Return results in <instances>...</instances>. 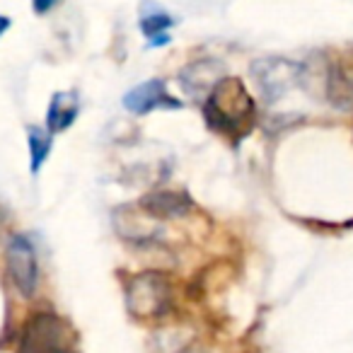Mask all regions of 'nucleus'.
Masks as SVG:
<instances>
[{
  "label": "nucleus",
  "mask_w": 353,
  "mask_h": 353,
  "mask_svg": "<svg viewBox=\"0 0 353 353\" xmlns=\"http://www.w3.org/2000/svg\"><path fill=\"white\" fill-rule=\"evenodd\" d=\"M203 114L213 131L242 138L256 121V104L240 78L225 75L203 102Z\"/></svg>",
  "instance_id": "nucleus-1"
},
{
  "label": "nucleus",
  "mask_w": 353,
  "mask_h": 353,
  "mask_svg": "<svg viewBox=\"0 0 353 353\" xmlns=\"http://www.w3.org/2000/svg\"><path fill=\"white\" fill-rule=\"evenodd\" d=\"M172 281L162 271H143L126 283V310L138 319H155L172 307Z\"/></svg>",
  "instance_id": "nucleus-2"
},
{
  "label": "nucleus",
  "mask_w": 353,
  "mask_h": 353,
  "mask_svg": "<svg viewBox=\"0 0 353 353\" xmlns=\"http://www.w3.org/2000/svg\"><path fill=\"white\" fill-rule=\"evenodd\" d=\"M17 353H78L75 334L59 314L39 312L22 329Z\"/></svg>",
  "instance_id": "nucleus-3"
},
{
  "label": "nucleus",
  "mask_w": 353,
  "mask_h": 353,
  "mask_svg": "<svg viewBox=\"0 0 353 353\" xmlns=\"http://www.w3.org/2000/svg\"><path fill=\"white\" fill-rule=\"evenodd\" d=\"M300 73H303V63H295L288 59H259L252 63V75L256 80L261 97L266 102H276L283 94H288L293 88L300 85Z\"/></svg>",
  "instance_id": "nucleus-4"
},
{
  "label": "nucleus",
  "mask_w": 353,
  "mask_h": 353,
  "mask_svg": "<svg viewBox=\"0 0 353 353\" xmlns=\"http://www.w3.org/2000/svg\"><path fill=\"white\" fill-rule=\"evenodd\" d=\"M6 266L15 288L25 298H32L37 293V285H39V261H37V252L34 245L30 242V237L15 235L8 242Z\"/></svg>",
  "instance_id": "nucleus-5"
},
{
  "label": "nucleus",
  "mask_w": 353,
  "mask_h": 353,
  "mask_svg": "<svg viewBox=\"0 0 353 353\" xmlns=\"http://www.w3.org/2000/svg\"><path fill=\"white\" fill-rule=\"evenodd\" d=\"M225 78V65L216 59H199L182 68L179 73V85L182 90L194 99L206 102L208 94L216 90V85Z\"/></svg>",
  "instance_id": "nucleus-6"
},
{
  "label": "nucleus",
  "mask_w": 353,
  "mask_h": 353,
  "mask_svg": "<svg viewBox=\"0 0 353 353\" xmlns=\"http://www.w3.org/2000/svg\"><path fill=\"white\" fill-rule=\"evenodd\" d=\"M114 225H117V232L123 240L141 242V245L155 240L157 232H160V225H157L155 218L148 216L138 203L117 208L114 211Z\"/></svg>",
  "instance_id": "nucleus-7"
},
{
  "label": "nucleus",
  "mask_w": 353,
  "mask_h": 353,
  "mask_svg": "<svg viewBox=\"0 0 353 353\" xmlns=\"http://www.w3.org/2000/svg\"><path fill=\"white\" fill-rule=\"evenodd\" d=\"M123 107L133 114H148L160 107H179V102H174V99L167 94L165 80L152 78V80H145V83L136 85L133 90H128L126 97H123Z\"/></svg>",
  "instance_id": "nucleus-8"
},
{
  "label": "nucleus",
  "mask_w": 353,
  "mask_h": 353,
  "mask_svg": "<svg viewBox=\"0 0 353 353\" xmlns=\"http://www.w3.org/2000/svg\"><path fill=\"white\" fill-rule=\"evenodd\" d=\"M138 206L155 221L165 218H184L194 211V201L184 192H152L138 201Z\"/></svg>",
  "instance_id": "nucleus-9"
},
{
  "label": "nucleus",
  "mask_w": 353,
  "mask_h": 353,
  "mask_svg": "<svg viewBox=\"0 0 353 353\" xmlns=\"http://www.w3.org/2000/svg\"><path fill=\"white\" fill-rule=\"evenodd\" d=\"M327 97L339 107H343V104H348L353 99V54L329 61Z\"/></svg>",
  "instance_id": "nucleus-10"
},
{
  "label": "nucleus",
  "mask_w": 353,
  "mask_h": 353,
  "mask_svg": "<svg viewBox=\"0 0 353 353\" xmlns=\"http://www.w3.org/2000/svg\"><path fill=\"white\" fill-rule=\"evenodd\" d=\"M80 112V97L78 92H56L54 99L49 104V117H46V123H49V131H65L70 123L75 121Z\"/></svg>",
  "instance_id": "nucleus-11"
},
{
  "label": "nucleus",
  "mask_w": 353,
  "mask_h": 353,
  "mask_svg": "<svg viewBox=\"0 0 353 353\" xmlns=\"http://www.w3.org/2000/svg\"><path fill=\"white\" fill-rule=\"evenodd\" d=\"M30 133V150H32V172H39V167L44 165V160L49 157L51 145H54V138H51L49 128H41V126H30L27 128Z\"/></svg>",
  "instance_id": "nucleus-12"
},
{
  "label": "nucleus",
  "mask_w": 353,
  "mask_h": 353,
  "mask_svg": "<svg viewBox=\"0 0 353 353\" xmlns=\"http://www.w3.org/2000/svg\"><path fill=\"white\" fill-rule=\"evenodd\" d=\"M172 17L165 15V12H152V15H145L141 20V30L143 34L150 39L152 46H162V44H170V34H167V27H172Z\"/></svg>",
  "instance_id": "nucleus-13"
},
{
  "label": "nucleus",
  "mask_w": 353,
  "mask_h": 353,
  "mask_svg": "<svg viewBox=\"0 0 353 353\" xmlns=\"http://www.w3.org/2000/svg\"><path fill=\"white\" fill-rule=\"evenodd\" d=\"M8 27H10V17L0 15V34H3V32H8Z\"/></svg>",
  "instance_id": "nucleus-14"
},
{
  "label": "nucleus",
  "mask_w": 353,
  "mask_h": 353,
  "mask_svg": "<svg viewBox=\"0 0 353 353\" xmlns=\"http://www.w3.org/2000/svg\"><path fill=\"white\" fill-rule=\"evenodd\" d=\"M179 353H206V351H201V348H184V351H179Z\"/></svg>",
  "instance_id": "nucleus-15"
}]
</instances>
